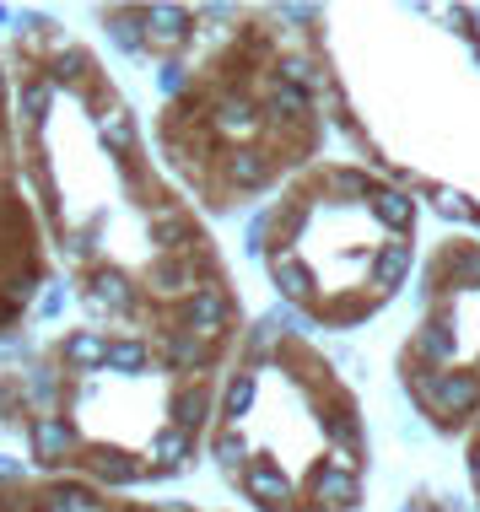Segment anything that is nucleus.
<instances>
[{
    "mask_svg": "<svg viewBox=\"0 0 480 512\" xmlns=\"http://www.w3.org/2000/svg\"><path fill=\"white\" fill-rule=\"evenodd\" d=\"M227 313H232V308H227V292H222V286H200V292H189L184 308H178L184 329H189V335H200L205 345H211V340L227 329Z\"/></svg>",
    "mask_w": 480,
    "mask_h": 512,
    "instance_id": "f257e3e1",
    "label": "nucleus"
},
{
    "mask_svg": "<svg viewBox=\"0 0 480 512\" xmlns=\"http://www.w3.org/2000/svg\"><path fill=\"white\" fill-rule=\"evenodd\" d=\"M76 442H81V437H76V426L65 421V415H38V421H33V453H38L44 464L71 459Z\"/></svg>",
    "mask_w": 480,
    "mask_h": 512,
    "instance_id": "f03ea898",
    "label": "nucleus"
},
{
    "mask_svg": "<svg viewBox=\"0 0 480 512\" xmlns=\"http://www.w3.org/2000/svg\"><path fill=\"white\" fill-rule=\"evenodd\" d=\"M313 502H319L324 512H346L356 507V475L340 464H319L313 469Z\"/></svg>",
    "mask_w": 480,
    "mask_h": 512,
    "instance_id": "7ed1b4c3",
    "label": "nucleus"
},
{
    "mask_svg": "<svg viewBox=\"0 0 480 512\" xmlns=\"http://www.w3.org/2000/svg\"><path fill=\"white\" fill-rule=\"evenodd\" d=\"M432 405L443 415H470L480 405V378L475 372H443V378L432 383Z\"/></svg>",
    "mask_w": 480,
    "mask_h": 512,
    "instance_id": "20e7f679",
    "label": "nucleus"
},
{
    "mask_svg": "<svg viewBox=\"0 0 480 512\" xmlns=\"http://www.w3.org/2000/svg\"><path fill=\"white\" fill-rule=\"evenodd\" d=\"M222 178L232 189H265L270 178V157L254 146H238V151H222Z\"/></svg>",
    "mask_w": 480,
    "mask_h": 512,
    "instance_id": "39448f33",
    "label": "nucleus"
},
{
    "mask_svg": "<svg viewBox=\"0 0 480 512\" xmlns=\"http://www.w3.org/2000/svg\"><path fill=\"white\" fill-rule=\"evenodd\" d=\"M243 486H249L265 507H276V512H286V507H292V496H297V486L281 475L276 464H249V469H243Z\"/></svg>",
    "mask_w": 480,
    "mask_h": 512,
    "instance_id": "423d86ee",
    "label": "nucleus"
},
{
    "mask_svg": "<svg viewBox=\"0 0 480 512\" xmlns=\"http://www.w3.org/2000/svg\"><path fill=\"white\" fill-rule=\"evenodd\" d=\"M211 119H216V130H227V135H254L259 130V108L243 98V92H232V87L216 98Z\"/></svg>",
    "mask_w": 480,
    "mask_h": 512,
    "instance_id": "0eeeda50",
    "label": "nucleus"
},
{
    "mask_svg": "<svg viewBox=\"0 0 480 512\" xmlns=\"http://www.w3.org/2000/svg\"><path fill=\"white\" fill-rule=\"evenodd\" d=\"M432 286H448V292L480 286V248H454L443 265H432Z\"/></svg>",
    "mask_w": 480,
    "mask_h": 512,
    "instance_id": "6e6552de",
    "label": "nucleus"
},
{
    "mask_svg": "<svg viewBox=\"0 0 480 512\" xmlns=\"http://www.w3.org/2000/svg\"><path fill=\"white\" fill-rule=\"evenodd\" d=\"M135 17H141V27H152V38H162V44H178V38L189 33V11L168 6V0H152V6H141Z\"/></svg>",
    "mask_w": 480,
    "mask_h": 512,
    "instance_id": "1a4fd4ad",
    "label": "nucleus"
},
{
    "mask_svg": "<svg viewBox=\"0 0 480 512\" xmlns=\"http://www.w3.org/2000/svg\"><path fill=\"white\" fill-rule=\"evenodd\" d=\"M405 275H410V243L405 238L383 243L378 254H373V286H378V292H394Z\"/></svg>",
    "mask_w": 480,
    "mask_h": 512,
    "instance_id": "9d476101",
    "label": "nucleus"
},
{
    "mask_svg": "<svg viewBox=\"0 0 480 512\" xmlns=\"http://www.w3.org/2000/svg\"><path fill=\"white\" fill-rule=\"evenodd\" d=\"M98 141L114 151V157H125V151H135V114L119 103H108L98 114Z\"/></svg>",
    "mask_w": 480,
    "mask_h": 512,
    "instance_id": "9b49d317",
    "label": "nucleus"
},
{
    "mask_svg": "<svg viewBox=\"0 0 480 512\" xmlns=\"http://www.w3.org/2000/svg\"><path fill=\"white\" fill-rule=\"evenodd\" d=\"M87 297L98 302V308H114V313H130V308H135V286H130L119 270H98V275H92Z\"/></svg>",
    "mask_w": 480,
    "mask_h": 512,
    "instance_id": "f8f14e48",
    "label": "nucleus"
},
{
    "mask_svg": "<svg viewBox=\"0 0 480 512\" xmlns=\"http://www.w3.org/2000/svg\"><path fill=\"white\" fill-rule=\"evenodd\" d=\"M87 469L98 480H108V486H130V480L141 475V464H135L130 453H119V448H92L87 453Z\"/></svg>",
    "mask_w": 480,
    "mask_h": 512,
    "instance_id": "ddd939ff",
    "label": "nucleus"
},
{
    "mask_svg": "<svg viewBox=\"0 0 480 512\" xmlns=\"http://www.w3.org/2000/svg\"><path fill=\"white\" fill-rule=\"evenodd\" d=\"M205 415H211V389H200V383L178 389V399H173V426H178V432H195V426H205Z\"/></svg>",
    "mask_w": 480,
    "mask_h": 512,
    "instance_id": "4468645a",
    "label": "nucleus"
},
{
    "mask_svg": "<svg viewBox=\"0 0 480 512\" xmlns=\"http://www.w3.org/2000/svg\"><path fill=\"white\" fill-rule=\"evenodd\" d=\"M146 286L162 297H178V292H189V259H178V254H162L152 270H146Z\"/></svg>",
    "mask_w": 480,
    "mask_h": 512,
    "instance_id": "2eb2a0df",
    "label": "nucleus"
},
{
    "mask_svg": "<svg viewBox=\"0 0 480 512\" xmlns=\"http://www.w3.org/2000/svg\"><path fill=\"white\" fill-rule=\"evenodd\" d=\"M373 216L383 221V227L405 232L410 216H416V200H410L405 189H373Z\"/></svg>",
    "mask_w": 480,
    "mask_h": 512,
    "instance_id": "dca6fc26",
    "label": "nucleus"
},
{
    "mask_svg": "<svg viewBox=\"0 0 480 512\" xmlns=\"http://www.w3.org/2000/svg\"><path fill=\"white\" fill-rule=\"evenodd\" d=\"M270 275H276V286H281V297L286 302H303L308 292H313V275H308V265L303 259H276V265H270Z\"/></svg>",
    "mask_w": 480,
    "mask_h": 512,
    "instance_id": "f3484780",
    "label": "nucleus"
},
{
    "mask_svg": "<svg viewBox=\"0 0 480 512\" xmlns=\"http://www.w3.org/2000/svg\"><path fill=\"white\" fill-rule=\"evenodd\" d=\"M162 356H168L173 367H205V356H211V345L200 335H189V329H178V335L162 340Z\"/></svg>",
    "mask_w": 480,
    "mask_h": 512,
    "instance_id": "a211bd4d",
    "label": "nucleus"
},
{
    "mask_svg": "<svg viewBox=\"0 0 480 512\" xmlns=\"http://www.w3.org/2000/svg\"><path fill=\"white\" fill-rule=\"evenodd\" d=\"M152 464L157 469H184V459H189V432H178V426H168V432H157L152 437Z\"/></svg>",
    "mask_w": 480,
    "mask_h": 512,
    "instance_id": "6ab92c4d",
    "label": "nucleus"
},
{
    "mask_svg": "<svg viewBox=\"0 0 480 512\" xmlns=\"http://www.w3.org/2000/svg\"><path fill=\"white\" fill-rule=\"evenodd\" d=\"M65 362H71V367H98V362H108V340L92 335V329H76V335L65 340Z\"/></svg>",
    "mask_w": 480,
    "mask_h": 512,
    "instance_id": "aec40b11",
    "label": "nucleus"
},
{
    "mask_svg": "<svg viewBox=\"0 0 480 512\" xmlns=\"http://www.w3.org/2000/svg\"><path fill=\"white\" fill-rule=\"evenodd\" d=\"M416 351L421 356H432V362H448V356H454V318H432L427 329H421V340H416Z\"/></svg>",
    "mask_w": 480,
    "mask_h": 512,
    "instance_id": "412c9836",
    "label": "nucleus"
},
{
    "mask_svg": "<svg viewBox=\"0 0 480 512\" xmlns=\"http://www.w3.org/2000/svg\"><path fill=\"white\" fill-rule=\"evenodd\" d=\"M254 394H259L254 372H238V378L227 383V394H222V415H227V421H243V415L254 410Z\"/></svg>",
    "mask_w": 480,
    "mask_h": 512,
    "instance_id": "4be33fe9",
    "label": "nucleus"
},
{
    "mask_svg": "<svg viewBox=\"0 0 480 512\" xmlns=\"http://www.w3.org/2000/svg\"><path fill=\"white\" fill-rule=\"evenodd\" d=\"M49 108H54V81H49V76H33V81L22 87V119H27V124H44Z\"/></svg>",
    "mask_w": 480,
    "mask_h": 512,
    "instance_id": "5701e85b",
    "label": "nucleus"
},
{
    "mask_svg": "<svg viewBox=\"0 0 480 512\" xmlns=\"http://www.w3.org/2000/svg\"><path fill=\"white\" fill-rule=\"evenodd\" d=\"M270 108H276V119L281 124H303L313 114V103H308V92H292V87H270Z\"/></svg>",
    "mask_w": 480,
    "mask_h": 512,
    "instance_id": "b1692460",
    "label": "nucleus"
},
{
    "mask_svg": "<svg viewBox=\"0 0 480 512\" xmlns=\"http://www.w3.org/2000/svg\"><path fill=\"white\" fill-rule=\"evenodd\" d=\"M319 65H313V60H303V54H286V60H281V87H292V92H313V87H319Z\"/></svg>",
    "mask_w": 480,
    "mask_h": 512,
    "instance_id": "393cba45",
    "label": "nucleus"
},
{
    "mask_svg": "<svg viewBox=\"0 0 480 512\" xmlns=\"http://www.w3.org/2000/svg\"><path fill=\"white\" fill-rule=\"evenodd\" d=\"M108 367L114 372H146V345L141 340H114L108 345Z\"/></svg>",
    "mask_w": 480,
    "mask_h": 512,
    "instance_id": "a878e982",
    "label": "nucleus"
},
{
    "mask_svg": "<svg viewBox=\"0 0 480 512\" xmlns=\"http://www.w3.org/2000/svg\"><path fill=\"white\" fill-rule=\"evenodd\" d=\"M211 453H216V464H222V469H249V442H243L238 432H222L211 442Z\"/></svg>",
    "mask_w": 480,
    "mask_h": 512,
    "instance_id": "bb28decb",
    "label": "nucleus"
},
{
    "mask_svg": "<svg viewBox=\"0 0 480 512\" xmlns=\"http://www.w3.org/2000/svg\"><path fill=\"white\" fill-rule=\"evenodd\" d=\"M49 71H54L49 81H71V87H76V81H87L92 60H87V54H81V49H60V60H54Z\"/></svg>",
    "mask_w": 480,
    "mask_h": 512,
    "instance_id": "cd10ccee",
    "label": "nucleus"
},
{
    "mask_svg": "<svg viewBox=\"0 0 480 512\" xmlns=\"http://www.w3.org/2000/svg\"><path fill=\"white\" fill-rule=\"evenodd\" d=\"M108 38H114L125 54H141L146 49V33H141V17H114V27H108Z\"/></svg>",
    "mask_w": 480,
    "mask_h": 512,
    "instance_id": "c85d7f7f",
    "label": "nucleus"
},
{
    "mask_svg": "<svg viewBox=\"0 0 480 512\" xmlns=\"http://www.w3.org/2000/svg\"><path fill=\"white\" fill-rule=\"evenodd\" d=\"M329 189H335V195H367L373 200V184H367V173H356V168H335L329 173Z\"/></svg>",
    "mask_w": 480,
    "mask_h": 512,
    "instance_id": "c756f323",
    "label": "nucleus"
},
{
    "mask_svg": "<svg viewBox=\"0 0 480 512\" xmlns=\"http://www.w3.org/2000/svg\"><path fill=\"white\" fill-rule=\"evenodd\" d=\"M54 512H103V507L92 502V491H81V486H60V491H54Z\"/></svg>",
    "mask_w": 480,
    "mask_h": 512,
    "instance_id": "7c9ffc66",
    "label": "nucleus"
},
{
    "mask_svg": "<svg viewBox=\"0 0 480 512\" xmlns=\"http://www.w3.org/2000/svg\"><path fill=\"white\" fill-rule=\"evenodd\" d=\"M437 211H443L448 221H470V216H475V211H470V200L454 195V189H437Z\"/></svg>",
    "mask_w": 480,
    "mask_h": 512,
    "instance_id": "2f4dec72",
    "label": "nucleus"
},
{
    "mask_svg": "<svg viewBox=\"0 0 480 512\" xmlns=\"http://www.w3.org/2000/svg\"><path fill=\"white\" fill-rule=\"evenodd\" d=\"M157 87L168 92V98H184V92H189V76H184V65H162V71H157Z\"/></svg>",
    "mask_w": 480,
    "mask_h": 512,
    "instance_id": "473e14b6",
    "label": "nucleus"
},
{
    "mask_svg": "<svg viewBox=\"0 0 480 512\" xmlns=\"http://www.w3.org/2000/svg\"><path fill=\"white\" fill-rule=\"evenodd\" d=\"M324 432L335 442H351V448H356V421H346V415H324Z\"/></svg>",
    "mask_w": 480,
    "mask_h": 512,
    "instance_id": "72a5a7b5",
    "label": "nucleus"
},
{
    "mask_svg": "<svg viewBox=\"0 0 480 512\" xmlns=\"http://www.w3.org/2000/svg\"><path fill=\"white\" fill-rule=\"evenodd\" d=\"M60 308H65V292H60V286H49V292H44V302H38V313H44V318H54Z\"/></svg>",
    "mask_w": 480,
    "mask_h": 512,
    "instance_id": "f704fd0d",
    "label": "nucleus"
},
{
    "mask_svg": "<svg viewBox=\"0 0 480 512\" xmlns=\"http://www.w3.org/2000/svg\"><path fill=\"white\" fill-rule=\"evenodd\" d=\"M0 480H6V486H17V480H22V464H17V459H0Z\"/></svg>",
    "mask_w": 480,
    "mask_h": 512,
    "instance_id": "c9c22d12",
    "label": "nucleus"
},
{
    "mask_svg": "<svg viewBox=\"0 0 480 512\" xmlns=\"http://www.w3.org/2000/svg\"><path fill=\"white\" fill-rule=\"evenodd\" d=\"M470 475H475V486H480V442L470 448Z\"/></svg>",
    "mask_w": 480,
    "mask_h": 512,
    "instance_id": "e433bc0d",
    "label": "nucleus"
},
{
    "mask_svg": "<svg viewBox=\"0 0 480 512\" xmlns=\"http://www.w3.org/2000/svg\"><path fill=\"white\" fill-rule=\"evenodd\" d=\"M0 92H6V71H0Z\"/></svg>",
    "mask_w": 480,
    "mask_h": 512,
    "instance_id": "4c0bfd02",
    "label": "nucleus"
},
{
    "mask_svg": "<svg viewBox=\"0 0 480 512\" xmlns=\"http://www.w3.org/2000/svg\"><path fill=\"white\" fill-rule=\"evenodd\" d=\"M405 512H421V507H405Z\"/></svg>",
    "mask_w": 480,
    "mask_h": 512,
    "instance_id": "58836bf2",
    "label": "nucleus"
}]
</instances>
